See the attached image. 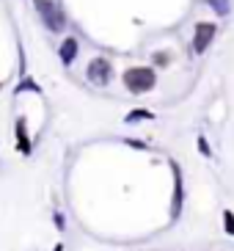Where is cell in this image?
I'll use <instances>...</instances> for the list:
<instances>
[{"mask_svg":"<svg viewBox=\"0 0 234 251\" xmlns=\"http://www.w3.org/2000/svg\"><path fill=\"white\" fill-rule=\"evenodd\" d=\"M157 80V75H154L152 67H132L124 72V86L132 91V94H143L149 91Z\"/></svg>","mask_w":234,"mask_h":251,"instance_id":"6da1fadb","label":"cell"},{"mask_svg":"<svg viewBox=\"0 0 234 251\" xmlns=\"http://www.w3.org/2000/svg\"><path fill=\"white\" fill-rule=\"evenodd\" d=\"M36 8H39V17L44 20V25L52 30V33H58V30H64L66 20L64 14H61V8L52 3V0H36Z\"/></svg>","mask_w":234,"mask_h":251,"instance_id":"7a4b0ae2","label":"cell"},{"mask_svg":"<svg viewBox=\"0 0 234 251\" xmlns=\"http://www.w3.org/2000/svg\"><path fill=\"white\" fill-rule=\"evenodd\" d=\"M110 77H113V67H110L108 58H94L88 64V80L91 83L105 86V83H110Z\"/></svg>","mask_w":234,"mask_h":251,"instance_id":"3957f363","label":"cell"},{"mask_svg":"<svg viewBox=\"0 0 234 251\" xmlns=\"http://www.w3.org/2000/svg\"><path fill=\"white\" fill-rule=\"evenodd\" d=\"M212 39H215V25H210V23L196 25V36H193V50H196V52H204L207 47L212 45Z\"/></svg>","mask_w":234,"mask_h":251,"instance_id":"277c9868","label":"cell"},{"mask_svg":"<svg viewBox=\"0 0 234 251\" xmlns=\"http://www.w3.org/2000/svg\"><path fill=\"white\" fill-rule=\"evenodd\" d=\"M58 52H61V61H64L66 67H69V64L74 61V55H77V39L69 36V39L64 42V45H61V50H58Z\"/></svg>","mask_w":234,"mask_h":251,"instance_id":"5b68a950","label":"cell"},{"mask_svg":"<svg viewBox=\"0 0 234 251\" xmlns=\"http://www.w3.org/2000/svg\"><path fill=\"white\" fill-rule=\"evenodd\" d=\"M17 138H20V149L22 152H30V144H28V135H25V122H17Z\"/></svg>","mask_w":234,"mask_h":251,"instance_id":"8992f818","label":"cell"},{"mask_svg":"<svg viewBox=\"0 0 234 251\" xmlns=\"http://www.w3.org/2000/svg\"><path fill=\"white\" fill-rule=\"evenodd\" d=\"M207 3H210V6H212L220 17H223V14H229V0H207Z\"/></svg>","mask_w":234,"mask_h":251,"instance_id":"52a82bcc","label":"cell"},{"mask_svg":"<svg viewBox=\"0 0 234 251\" xmlns=\"http://www.w3.org/2000/svg\"><path fill=\"white\" fill-rule=\"evenodd\" d=\"M140 119H152V113L149 111H132L130 116H127V122H140Z\"/></svg>","mask_w":234,"mask_h":251,"instance_id":"ba28073f","label":"cell"},{"mask_svg":"<svg viewBox=\"0 0 234 251\" xmlns=\"http://www.w3.org/2000/svg\"><path fill=\"white\" fill-rule=\"evenodd\" d=\"M223 226H226V232H229V235H234V215L229 213V210L223 213Z\"/></svg>","mask_w":234,"mask_h":251,"instance_id":"9c48e42d","label":"cell"},{"mask_svg":"<svg viewBox=\"0 0 234 251\" xmlns=\"http://www.w3.org/2000/svg\"><path fill=\"white\" fill-rule=\"evenodd\" d=\"M154 61H157V64H168V55H163V52H157V55H154Z\"/></svg>","mask_w":234,"mask_h":251,"instance_id":"30bf717a","label":"cell"},{"mask_svg":"<svg viewBox=\"0 0 234 251\" xmlns=\"http://www.w3.org/2000/svg\"><path fill=\"white\" fill-rule=\"evenodd\" d=\"M55 251H64V249H61V246H58V249H55Z\"/></svg>","mask_w":234,"mask_h":251,"instance_id":"8fae6325","label":"cell"}]
</instances>
